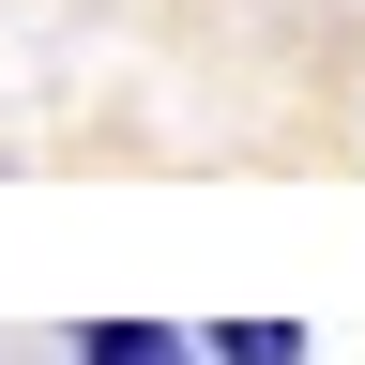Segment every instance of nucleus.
I'll list each match as a JSON object with an SVG mask.
<instances>
[{"label": "nucleus", "instance_id": "obj_2", "mask_svg": "<svg viewBox=\"0 0 365 365\" xmlns=\"http://www.w3.org/2000/svg\"><path fill=\"white\" fill-rule=\"evenodd\" d=\"M198 350H213V365H319V350H304V319H213Z\"/></svg>", "mask_w": 365, "mask_h": 365}, {"label": "nucleus", "instance_id": "obj_1", "mask_svg": "<svg viewBox=\"0 0 365 365\" xmlns=\"http://www.w3.org/2000/svg\"><path fill=\"white\" fill-rule=\"evenodd\" d=\"M61 365H213V350L182 335V319H76Z\"/></svg>", "mask_w": 365, "mask_h": 365}]
</instances>
